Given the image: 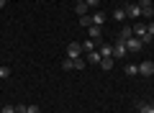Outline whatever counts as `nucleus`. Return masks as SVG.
<instances>
[{
    "label": "nucleus",
    "mask_w": 154,
    "mask_h": 113,
    "mask_svg": "<svg viewBox=\"0 0 154 113\" xmlns=\"http://www.w3.org/2000/svg\"><path fill=\"white\" fill-rule=\"evenodd\" d=\"M126 54H128V49H126V41H123V39H118V41L113 44V59H116V57H118V59H123Z\"/></svg>",
    "instance_id": "obj_1"
},
{
    "label": "nucleus",
    "mask_w": 154,
    "mask_h": 113,
    "mask_svg": "<svg viewBox=\"0 0 154 113\" xmlns=\"http://www.w3.org/2000/svg\"><path fill=\"white\" fill-rule=\"evenodd\" d=\"M139 75H141V77H152L154 75V62L152 59L141 62V64H139Z\"/></svg>",
    "instance_id": "obj_2"
},
{
    "label": "nucleus",
    "mask_w": 154,
    "mask_h": 113,
    "mask_svg": "<svg viewBox=\"0 0 154 113\" xmlns=\"http://www.w3.org/2000/svg\"><path fill=\"white\" fill-rule=\"evenodd\" d=\"M80 54H82V44H77V41L67 44V57H69V59H77Z\"/></svg>",
    "instance_id": "obj_3"
},
{
    "label": "nucleus",
    "mask_w": 154,
    "mask_h": 113,
    "mask_svg": "<svg viewBox=\"0 0 154 113\" xmlns=\"http://www.w3.org/2000/svg\"><path fill=\"white\" fill-rule=\"evenodd\" d=\"M126 16H131V18H141L144 11H141V5H139V3H128V5H126Z\"/></svg>",
    "instance_id": "obj_4"
},
{
    "label": "nucleus",
    "mask_w": 154,
    "mask_h": 113,
    "mask_svg": "<svg viewBox=\"0 0 154 113\" xmlns=\"http://www.w3.org/2000/svg\"><path fill=\"white\" fill-rule=\"evenodd\" d=\"M141 46H144V41H141L139 36H128V39H126V49H128V52H139Z\"/></svg>",
    "instance_id": "obj_5"
},
{
    "label": "nucleus",
    "mask_w": 154,
    "mask_h": 113,
    "mask_svg": "<svg viewBox=\"0 0 154 113\" xmlns=\"http://www.w3.org/2000/svg\"><path fill=\"white\" fill-rule=\"evenodd\" d=\"M88 39H93V41L103 44V33H100V26H90V28H88Z\"/></svg>",
    "instance_id": "obj_6"
},
{
    "label": "nucleus",
    "mask_w": 154,
    "mask_h": 113,
    "mask_svg": "<svg viewBox=\"0 0 154 113\" xmlns=\"http://www.w3.org/2000/svg\"><path fill=\"white\" fill-rule=\"evenodd\" d=\"M100 59H103V57H100V52H90L88 57H85V62H88V64H100Z\"/></svg>",
    "instance_id": "obj_7"
},
{
    "label": "nucleus",
    "mask_w": 154,
    "mask_h": 113,
    "mask_svg": "<svg viewBox=\"0 0 154 113\" xmlns=\"http://www.w3.org/2000/svg\"><path fill=\"white\" fill-rule=\"evenodd\" d=\"M100 57H113V46H110V44H100Z\"/></svg>",
    "instance_id": "obj_8"
},
{
    "label": "nucleus",
    "mask_w": 154,
    "mask_h": 113,
    "mask_svg": "<svg viewBox=\"0 0 154 113\" xmlns=\"http://www.w3.org/2000/svg\"><path fill=\"white\" fill-rule=\"evenodd\" d=\"M90 21H93V26H103V21H105V16H103V13H93V16H90Z\"/></svg>",
    "instance_id": "obj_9"
},
{
    "label": "nucleus",
    "mask_w": 154,
    "mask_h": 113,
    "mask_svg": "<svg viewBox=\"0 0 154 113\" xmlns=\"http://www.w3.org/2000/svg\"><path fill=\"white\" fill-rule=\"evenodd\" d=\"M75 11H77V16H88V3H75Z\"/></svg>",
    "instance_id": "obj_10"
},
{
    "label": "nucleus",
    "mask_w": 154,
    "mask_h": 113,
    "mask_svg": "<svg viewBox=\"0 0 154 113\" xmlns=\"http://www.w3.org/2000/svg\"><path fill=\"white\" fill-rule=\"evenodd\" d=\"M113 64H116V59H113V57H103V59H100V67H103V70H110Z\"/></svg>",
    "instance_id": "obj_11"
},
{
    "label": "nucleus",
    "mask_w": 154,
    "mask_h": 113,
    "mask_svg": "<svg viewBox=\"0 0 154 113\" xmlns=\"http://www.w3.org/2000/svg\"><path fill=\"white\" fill-rule=\"evenodd\" d=\"M128 36H134V31H131V26H123V28H121V36H118V39H123V41H126Z\"/></svg>",
    "instance_id": "obj_12"
},
{
    "label": "nucleus",
    "mask_w": 154,
    "mask_h": 113,
    "mask_svg": "<svg viewBox=\"0 0 154 113\" xmlns=\"http://www.w3.org/2000/svg\"><path fill=\"white\" fill-rule=\"evenodd\" d=\"M82 52H88V54H90V52H95V41H93V39H88V41L82 44Z\"/></svg>",
    "instance_id": "obj_13"
},
{
    "label": "nucleus",
    "mask_w": 154,
    "mask_h": 113,
    "mask_svg": "<svg viewBox=\"0 0 154 113\" xmlns=\"http://www.w3.org/2000/svg\"><path fill=\"white\" fill-rule=\"evenodd\" d=\"M139 113H154L152 103H141V105H139Z\"/></svg>",
    "instance_id": "obj_14"
},
{
    "label": "nucleus",
    "mask_w": 154,
    "mask_h": 113,
    "mask_svg": "<svg viewBox=\"0 0 154 113\" xmlns=\"http://www.w3.org/2000/svg\"><path fill=\"white\" fill-rule=\"evenodd\" d=\"M72 62H75V70H85V64H88L82 57H77V59H72Z\"/></svg>",
    "instance_id": "obj_15"
},
{
    "label": "nucleus",
    "mask_w": 154,
    "mask_h": 113,
    "mask_svg": "<svg viewBox=\"0 0 154 113\" xmlns=\"http://www.w3.org/2000/svg\"><path fill=\"white\" fill-rule=\"evenodd\" d=\"M126 75H139V64H126Z\"/></svg>",
    "instance_id": "obj_16"
},
{
    "label": "nucleus",
    "mask_w": 154,
    "mask_h": 113,
    "mask_svg": "<svg viewBox=\"0 0 154 113\" xmlns=\"http://www.w3.org/2000/svg\"><path fill=\"white\" fill-rule=\"evenodd\" d=\"M62 70H75V62H72V59H69V57H67V59H64V62H62Z\"/></svg>",
    "instance_id": "obj_17"
},
{
    "label": "nucleus",
    "mask_w": 154,
    "mask_h": 113,
    "mask_svg": "<svg viewBox=\"0 0 154 113\" xmlns=\"http://www.w3.org/2000/svg\"><path fill=\"white\" fill-rule=\"evenodd\" d=\"M5 77H11V67H0V80H5Z\"/></svg>",
    "instance_id": "obj_18"
},
{
    "label": "nucleus",
    "mask_w": 154,
    "mask_h": 113,
    "mask_svg": "<svg viewBox=\"0 0 154 113\" xmlns=\"http://www.w3.org/2000/svg\"><path fill=\"white\" fill-rule=\"evenodd\" d=\"M113 18H116V21H123V18H126V11H121V8H118V11L113 13Z\"/></svg>",
    "instance_id": "obj_19"
},
{
    "label": "nucleus",
    "mask_w": 154,
    "mask_h": 113,
    "mask_svg": "<svg viewBox=\"0 0 154 113\" xmlns=\"http://www.w3.org/2000/svg\"><path fill=\"white\" fill-rule=\"evenodd\" d=\"M80 23H82V26H93V21H90V16H80Z\"/></svg>",
    "instance_id": "obj_20"
},
{
    "label": "nucleus",
    "mask_w": 154,
    "mask_h": 113,
    "mask_svg": "<svg viewBox=\"0 0 154 113\" xmlns=\"http://www.w3.org/2000/svg\"><path fill=\"white\" fill-rule=\"evenodd\" d=\"M26 113H41V111H38V105H26Z\"/></svg>",
    "instance_id": "obj_21"
},
{
    "label": "nucleus",
    "mask_w": 154,
    "mask_h": 113,
    "mask_svg": "<svg viewBox=\"0 0 154 113\" xmlns=\"http://www.w3.org/2000/svg\"><path fill=\"white\" fill-rule=\"evenodd\" d=\"M139 5H141V11L144 8H152V0H139Z\"/></svg>",
    "instance_id": "obj_22"
},
{
    "label": "nucleus",
    "mask_w": 154,
    "mask_h": 113,
    "mask_svg": "<svg viewBox=\"0 0 154 113\" xmlns=\"http://www.w3.org/2000/svg\"><path fill=\"white\" fill-rule=\"evenodd\" d=\"M0 113H16V108H13V105H3V111H0Z\"/></svg>",
    "instance_id": "obj_23"
},
{
    "label": "nucleus",
    "mask_w": 154,
    "mask_h": 113,
    "mask_svg": "<svg viewBox=\"0 0 154 113\" xmlns=\"http://www.w3.org/2000/svg\"><path fill=\"white\" fill-rule=\"evenodd\" d=\"M146 33H149V36L154 39V21H152V23H149V26H146Z\"/></svg>",
    "instance_id": "obj_24"
},
{
    "label": "nucleus",
    "mask_w": 154,
    "mask_h": 113,
    "mask_svg": "<svg viewBox=\"0 0 154 113\" xmlns=\"http://www.w3.org/2000/svg\"><path fill=\"white\" fill-rule=\"evenodd\" d=\"M85 3H88V8H95V5H98V0H85Z\"/></svg>",
    "instance_id": "obj_25"
},
{
    "label": "nucleus",
    "mask_w": 154,
    "mask_h": 113,
    "mask_svg": "<svg viewBox=\"0 0 154 113\" xmlns=\"http://www.w3.org/2000/svg\"><path fill=\"white\" fill-rule=\"evenodd\" d=\"M5 3H8V0H0V8H3V5H5Z\"/></svg>",
    "instance_id": "obj_26"
},
{
    "label": "nucleus",
    "mask_w": 154,
    "mask_h": 113,
    "mask_svg": "<svg viewBox=\"0 0 154 113\" xmlns=\"http://www.w3.org/2000/svg\"><path fill=\"white\" fill-rule=\"evenodd\" d=\"M75 3H85V0H75Z\"/></svg>",
    "instance_id": "obj_27"
},
{
    "label": "nucleus",
    "mask_w": 154,
    "mask_h": 113,
    "mask_svg": "<svg viewBox=\"0 0 154 113\" xmlns=\"http://www.w3.org/2000/svg\"><path fill=\"white\" fill-rule=\"evenodd\" d=\"M152 108H154V100H152Z\"/></svg>",
    "instance_id": "obj_28"
}]
</instances>
